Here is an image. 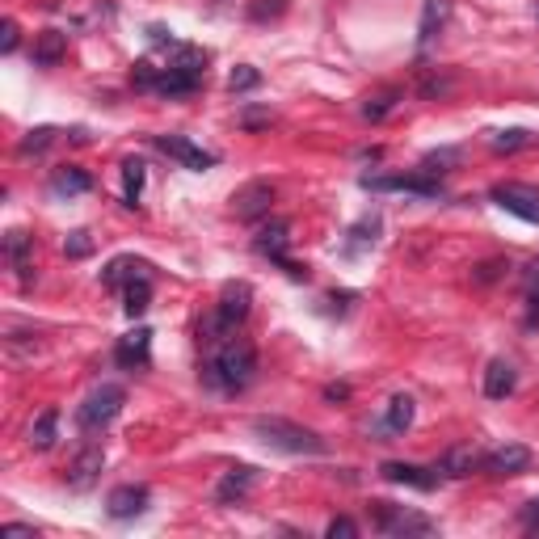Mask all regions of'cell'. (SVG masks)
<instances>
[{
	"label": "cell",
	"instance_id": "obj_1",
	"mask_svg": "<svg viewBox=\"0 0 539 539\" xmlns=\"http://www.w3.org/2000/svg\"><path fill=\"white\" fill-rule=\"evenodd\" d=\"M253 375H257V350L249 337H228V342L211 346L203 363V379L219 392H245Z\"/></svg>",
	"mask_w": 539,
	"mask_h": 539
},
{
	"label": "cell",
	"instance_id": "obj_2",
	"mask_svg": "<svg viewBox=\"0 0 539 539\" xmlns=\"http://www.w3.org/2000/svg\"><path fill=\"white\" fill-rule=\"evenodd\" d=\"M207 59L211 55L203 47H182V43H177L173 59L161 68V76H156L152 93H161V97H190V93H198V85H203V76H207Z\"/></svg>",
	"mask_w": 539,
	"mask_h": 539
},
{
	"label": "cell",
	"instance_id": "obj_3",
	"mask_svg": "<svg viewBox=\"0 0 539 539\" xmlns=\"http://www.w3.org/2000/svg\"><path fill=\"white\" fill-rule=\"evenodd\" d=\"M253 434L262 438L266 447L274 451H287V455H325V438L299 426V422H287V417H253Z\"/></svg>",
	"mask_w": 539,
	"mask_h": 539
},
{
	"label": "cell",
	"instance_id": "obj_4",
	"mask_svg": "<svg viewBox=\"0 0 539 539\" xmlns=\"http://www.w3.org/2000/svg\"><path fill=\"white\" fill-rule=\"evenodd\" d=\"M253 249L262 257H270V262L283 270L287 278H295V283H308V266L291 262V224H287V219H270V224L257 228Z\"/></svg>",
	"mask_w": 539,
	"mask_h": 539
},
{
	"label": "cell",
	"instance_id": "obj_5",
	"mask_svg": "<svg viewBox=\"0 0 539 539\" xmlns=\"http://www.w3.org/2000/svg\"><path fill=\"white\" fill-rule=\"evenodd\" d=\"M127 405V392L118 388V384H102V388H93L81 405H76V426H81L85 434H97V430H106L118 413H123Z\"/></svg>",
	"mask_w": 539,
	"mask_h": 539
},
{
	"label": "cell",
	"instance_id": "obj_6",
	"mask_svg": "<svg viewBox=\"0 0 539 539\" xmlns=\"http://www.w3.org/2000/svg\"><path fill=\"white\" fill-rule=\"evenodd\" d=\"M489 198L506 215L523 219V224H539V186H531V182H497L489 190Z\"/></svg>",
	"mask_w": 539,
	"mask_h": 539
},
{
	"label": "cell",
	"instance_id": "obj_7",
	"mask_svg": "<svg viewBox=\"0 0 539 539\" xmlns=\"http://www.w3.org/2000/svg\"><path fill=\"white\" fill-rule=\"evenodd\" d=\"M363 190H401V194H417V198H438L443 194V182L434 173H405V177H363Z\"/></svg>",
	"mask_w": 539,
	"mask_h": 539
},
{
	"label": "cell",
	"instance_id": "obj_8",
	"mask_svg": "<svg viewBox=\"0 0 539 539\" xmlns=\"http://www.w3.org/2000/svg\"><path fill=\"white\" fill-rule=\"evenodd\" d=\"M379 476L392 485H405V489H417V493H434L438 481H443V472L438 468H422V464H401V459H388Z\"/></svg>",
	"mask_w": 539,
	"mask_h": 539
},
{
	"label": "cell",
	"instance_id": "obj_9",
	"mask_svg": "<svg viewBox=\"0 0 539 539\" xmlns=\"http://www.w3.org/2000/svg\"><path fill=\"white\" fill-rule=\"evenodd\" d=\"M379 506V531L384 535H434V523L426 514H413L405 506H388V502H375Z\"/></svg>",
	"mask_w": 539,
	"mask_h": 539
},
{
	"label": "cell",
	"instance_id": "obj_10",
	"mask_svg": "<svg viewBox=\"0 0 539 539\" xmlns=\"http://www.w3.org/2000/svg\"><path fill=\"white\" fill-rule=\"evenodd\" d=\"M152 144L161 148L165 156H173V161H182L186 169H194V173H207V169H211V165L219 161L215 152H203V148H198V144H190L186 135H156Z\"/></svg>",
	"mask_w": 539,
	"mask_h": 539
},
{
	"label": "cell",
	"instance_id": "obj_11",
	"mask_svg": "<svg viewBox=\"0 0 539 539\" xmlns=\"http://www.w3.org/2000/svg\"><path fill=\"white\" fill-rule=\"evenodd\" d=\"M102 468H106V451L97 447V443L81 447V455H76V459H72V468H68V489H76V493L93 489V485H97V476H102Z\"/></svg>",
	"mask_w": 539,
	"mask_h": 539
},
{
	"label": "cell",
	"instance_id": "obj_12",
	"mask_svg": "<svg viewBox=\"0 0 539 539\" xmlns=\"http://www.w3.org/2000/svg\"><path fill=\"white\" fill-rule=\"evenodd\" d=\"M148 358H152V329H144V325H139L135 333H127L123 342L114 346V363L127 367V371H144Z\"/></svg>",
	"mask_w": 539,
	"mask_h": 539
},
{
	"label": "cell",
	"instance_id": "obj_13",
	"mask_svg": "<svg viewBox=\"0 0 539 539\" xmlns=\"http://www.w3.org/2000/svg\"><path fill=\"white\" fill-rule=\"evenodd\" d=\"M481 468H485L489 476H518V472H527V468H531V447H523V443H506V447L489 451Z\"/></svg>",
	"mask_w": 539,
	"mask_h": 539
},
{
	"label": "cell",
	"instance_id": "obj_14",
	"mask_svg": "<svg viewBox=\"0 0 539 539\" xmlns=\"http://www.w3.org/2000/svg\"><path fill=\"white\" fill-rule=\"evenodd\" d=\"M148 510V485H118L110 497H106V514L127 523V518H139Z\"/></svg>",
	"mask_w": 539,
	"mask_h": 539
},
{
	"label": "cell",
	"instance_id": "obj_15",
	"mask_svg": "<svg viewBox=\"0 0 539 539\" xmlns=\"http://www.w3.org/2000/svg\"><path fill=\"white\" fill-rule=\"evenodd\" d=\"M253 485H257V468L236 464V468H228V472H224V481L215 485V502H219V506L245 502V497L253 493Z\"/></svg>",
	"mask_w": 539,
	"mask_h": 539
},
{
	"label": "cell",
	"instance_id": "obj_16",
	"mask_svg": "<svg viewBox=\"0 0 539 539\" xmlns=\"http://www.w3.org/2000/svg\"><path fill=\"white\" fill-rule=\"evenodd\" d=\"M274 203V186L270 182H249L245 190H236L232 194V211L236 219H257V215H266Z\"/></svg>",
	"mask_w": 539,
	"mask_h": 539
},
{
	"label": "cell",
	"instance_id": "obj_17",
	"mask_svg": "<svg viewBox=\"0 0 539 539\" xmlns=\"http://www.w3.org/2000/svg\"><path fill=\"white\" fill-rule=\"evenodd\" d=\"M481 464H485V455L476 447H451V451H443V459H438L434 468L443 476H451V481H459V476H472Z\"/></svg>",
	"mask_w": 539,
	"mask_h": 539
},
{
	"label": "cell",
	"instance_id": "obj_18",
	"mask_svg": "<svg viewBox=\"0 0 539 539\" xmlns=\"http://www.w3.org/2000/svg\"><path fill=\"white\" fill-rule=\"evenodd\" d=\"M451 17V0H422V22H417V43L430 47L438 34H443Z\"/></svg>",
	"mask_w": 539,
	"mask_h": 539
},
{
	"label": "cell",
	"instance_id": "obj_19",
	"mask_svg": "<svg viewBox=\"0 0 539 539\" xmlns=\"http://www.w3.org/2000/svg\"><path fill=\"white\" fill-rule=\"evenodd\" d=\"M144 274H152V266H148V262H139V257H114V262L102 270V283L123 291L127 283H135V278H144Z\"/></svg>",
	"mask_w": 539,
	"mask_h": 539
},
{
	"label": "cell",
	"instance_id": "obj_20",
	"mask_svg": "<svg viewBox=\"0 0 539 539\" xmlns=\"http://www.w3.org/2000/svg\"><path fill=\"white\" fill-rule=\"evenodd\" d=\"M514 384H518V375L506 358H493V363L485 367V396L489 401H506V396L514 392Z\"/></svg>",
	"mask_w": 539,
	"mask_h": 539
},
{
	"label": "cell",
	"instance_id": "obj_21",
	"mask_svg": "<svg viewBox=\"0 0 539 539\" xmlns=\"http://www.w3.org/2000/svg\"><path fill=\"white\" fill-rule=\"evenodd\" d=\"M93 190V177L85 169H76V165H59L51 173V194L59 198H72V194H89Z\"/></svg>",
	"mask_w": 539,
	"mask_h": 539
},
{
	"label": "cell",
	"instance_id": "obj_22",
	"mask_svg": "<svg viewBox=\"0 0 539 539\" xmlns=\"http://www.w3.org/2000/svg\"><path fill=\"white\" fill-rule=\"evenodd\" d=\"M64 55H68V34L43 30V34L34 38V64H38V68H55Z\"/></svg>",
	"mask_w": 539,
	"mask_h": 539
},
{
	"label": "cell",
	"instance_id": "obj_23",
	"mask_svg": "<svg viewBox=\"0 0 539 539\" xmlns=\"http://www.w3.org/2000/svg\"><path fill=\"white\" fill-rule=\"evenodd\" d=\"M379 228H384V219H379V211H367L358 224L346 232L350 241H346V253L354 257V253H363V249H371L375 241H379Z\"/></svg>",
	"mask_w": 539,
	"mask_h": 539
},
{
	"label": "cell",
	"instance_id": "obj_24",
	"mask_svg": "<svg viewBox=\"0 0 539 539\" xmlns=\"http://www.w3.org/2000/svg\"><path fill=\"white\" fill-rule=\"evenodd\" d=\"M148 304H152V274H144V278H135V283H127L123 287V312L131 316H144L148 312Z\"/></svg>",
	"mask_w": 539,
	"mask_h": 539
},
{
	"label": "cell",
	"instance_id": "obj_25",
	"mask_svg": "<svg viewBox=\"0 0 539 539\" xmlns=\"http://www.w3.org/2000/svg\"><path fill=\"white\" fill-rule=\"evenodd\" d=\"M413 426V396H392L388 409H384V430L388 434H405Z\"/></svg>",
	"mask_w": 539,
	"mask_h": 539
},
{
	"label": "cell",
	"instance_id": "obj_26",
	"mask_svg": "<svg viewBox=\"0 0 539 539\" xmlns=\"http://www.w3.org/2000/svg\"><path fill=\"white\" fill-rule=\"evenodd\" d=\"M144 177H148L144 161H139V156H127V161H123V203H127V207H139V194H144Z\"/></svg>",
	"mask_w": 539,
	"mask_h": 539
},
{
	"label": "cell",
	"instance_id": "obj_27",
	"mask_svg": "<svg viewBox=\"0 0 539 539\" xmlns=\"http://www.w3.org/2000/svg\"><path fill=\"white\" fill-rule=\"evenodd\" d=\"M55 430H59V413L55 409H43L34 417V426H30V447L34 451H51L55 447Z\"/></svg>",
	"mask_w": 539,
	"mask_h": 539
},
{
	"label": "cell",
	"instance_id": "obj_28",
	"mask_svg": "<svg viewBox=\"0 0 539 539\" xmlns=\"http://www.w3.org/2000/svg\"><path fill=\"white\" fill-rule=\"evenodd\" d=\"M5 253H9L13 270H22V274L30 270V236H26V232H17V228H13V232L5 236Z\"/></svg>",
	"mask_w": 539,
	"mask_h": 539
},
{
	"label": "cell",
	"instance_id": "obj_29",
	"mask_svg": "<svg viewBox=\"0 0 539 539\" xmlns=\"http://www.w3.org/2000/svg\"><path fill=\"white\" fill-rule=\"evenodd\" d=\"M55 127H34L26 139H22V144H17V156H43L51 144H55Z\"/></svg>",
	"mask_w": 539,
	"mask_h": 539
},
{
	"label": "cell",
	"instance_id": "obj_30",
	"mask_svg": "<svg viewBox=\"0 0 539 539\" xmlns=\"http://www.w3.org/2000/svg\"><path fill=\"white\" fill-rule=\"evenodd\" d=\"M531 144V135L523 127H510V131H493L489 135V148L493 152H518V148H527Z\"/></svg>",
	"mask_w": 539,
	"mask_h": 539
},
{
	"label": "cell",
	"instance_id": "obj_31",
	"mask_svg": "<svg viewBox=\"0 0 539 539\" xmlns=\"http://www.w3.org/2000/svg\"><path fill=\"white\" fill-rule=\"evenodd\" d=\"M257 85H262V72L249 68V64H241V68L228 76V89H232V93H249V89H257Z\"/></svg>",
	"mask_w": 539,
	"mask_h": 539
},
{
	"label": "cell",
	"instance_id": "obj_32",
	"mask_svg": "<svg viewBox=\"0 0 539 539\" xmlns=\"http://www.w3.org/2000/svg\"><path fill=\"white\" fill-rule=\"evenodd\" d=\"M396 106V93L388 89V93H375V97H367V106H363V118H371V123H379L388 110Z\"/></svg>",
	"mask_w": 539,
	"mask_h": 539
},
{
	"label": "cell",
	"instance_id": "obj_33",
	"mask_svg": "<svg viewBox=\"0 0 539 539\" xmlns=\"http://www.w3.org/2000/svg\"><path fill=\"white\" fill-rule=\"evenodd\" d=\"M64 253H68V257H89V253H93V241H89V232H85V228L68 232V241H64Z\"/></svg>",
	"mask_w": 539,
	"mask_h": 539
},
{
	"label": "cell",
	"instance_id": "obj_34",
	"mask_svg": "<svg viewBox=\"0 0 539 539\" xmlns=\"http://www.w3.org/2000/svg\"><path fill=\"white\" fill-rule=\"evenodd\" d=\"M325 535H329V539H337V535H342V539H354V535H358V523H350V518H333V523L325 527Z\"/></svg>",
	"mask_w": 539,
	"mask_h": 539
},
{
	"label": "cell",
	"instance_id": "obj_35",
	"mask_svg": "<svg viewBox=\"0 0 539 539\" xmlns=\"http://www.w3.org/2000/svg\"><path fill=\"white\" fill-rule=\"evenodd\" d=\"M0 51H5V55L17 51V22H13V17H9L5 26H0Z\"/></svg>",
	"mask_w": 539,
	"mask_h": 539
},
{
	"label": "cell",
	"instance_id": "obj_36",
	"mask_svg": "<svg viewBox=\"0 0 539 539\" xmlns=\"http://www.w3.org/2000/svg\"><path fill=\"white\" fill-rule=\"evenodd\" d=\"M283 13V0H262V5H253V22H266V17H278Z\"/></svg>",
	"mask_w": 539,
	"mask_h": 539
},
{
	"label": "cell",
	"instance_id": "obj_37",
	"mask_svg": "<svg viewBox=\"0 0 539 539\" xmlns=\"http://www.w3.org/2000/svg\"><path fill=\"white\" fill-rule=\"evenodd\" d=\"M0 535H5V539H34L38 531L26 527V523H5V527H0Z\"/></svg>",
	"mask_w": 539,
	"mask_h": 539
},
{
	"label": "cell",
	"instance_id": "obj_38",
	"mask_svg": "<svg viewBox=\"0 0 539 539\" xmlns=\"http://www.w3.org/2000/svg\"><path fill=\"white\" fill-rule=\"evenodd\" d=\"M518 518H523V527L539 531V497H531V502L523 506V514H518Z\"/></svg>",
	"mask_w": 539,
	"mask_h": 539
},
{
	"label": "cell",
	"instance_id": "obj_39",
	"mask_svg": "<svg viewBox=\"0 0 539 539\" xmlns=\"http://www.w3.org/2000/svg\"><path fill=\"white\" fill-rule=\"evenodd\" d=\"M325 396H329V401H346L350 388H346V384H329V388H325Z\"/></svg>",
	"mask_w": 539,
	"mask_h": 539
},
{
	"label": "cell",
	"instance_id": "obj_40",
	"mask_svg": "<svg viewBox=\"0 0 539 539\" xmlns=\"http://www.w3.org/2000/svg\"><path fill=\"white\" fill-rule=\"evenodd\" d=\"M215 5H228V0H215Z\"/></svg>",
	"mask_w": 539,
	"mask_h": 539
},
{
	"label": "cell",
	"instance_id": "obj_41",
	"mask_svg": "<svg viewBox=\"0 0 539 539\" xmlns=\"http://www.w3.org/2000/svg\"><path fill=\"white\" fill-rule=\"evenodd\" d=\"M535 17H539V5H535Z\"/></svg>",
	"mask_w": 539,
	"mask_h": 539
}]
</instances>
